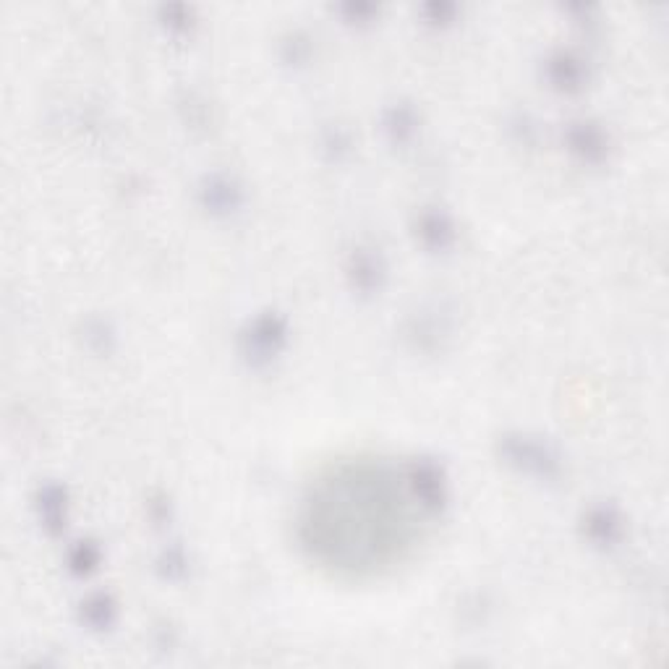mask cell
Masks as SVG:
<instances>
[{
	"instance_id": "obj_1",
	"label": "cell",
	"mask_w": 669,
	"mask_h": 669,
	"mask_svg": "<svg viewBox=\"0 0 669 669\" xmlns=\"http://www.w3.org/2000/svg\"><path fill=\"white\" fill-rule=\"evenodd\" d=\"M502 453L510 463H515L520 471L534 473L539 479H554L560 473V460L557 455L544 447L542 442H534L528 437H507L502 445Z\"/></svg>"
},
{
	"instance_id": "obj_2",
	"label": "cell",
	"mask_w": 669,
	"mask_h": 669,
	"mask_svg": "<svg viewBox=\"0 0 669 669\" xmlns=\"http://www.w3.org/2000/svg\"><path fill=\"white\" fill-rule=\"evenodd\" d=\"M286 345V322L280 317H259L246 333V356L251 361H270Z\"/></svg>"
},
{
	"instance_id": "obj_7",
	"label": "cell",
	"mask_w": 669,
	"mask_h": 669,
	"mask_svg": "<svg viewBox=\"0 0 669 669\" xmlns=\"http://www.w3.org/2000/svg\"><path fill=\"white\" fill-rule=\"evenodd\" d=\"M570 149L576 155H581L584 160L593 163V160H599L604 155V136H601L599 128L581 124L578 128H573V133H570Z\"/></svg>"
},
{
	"instance_id": "obj_10",
	"label": "cell",
	"mask_w": 669,
	"mask_h": 669,
	"mask_svg": "<svg viewBox=\"0 0 669 669\" xmlns=\"http://www.w3.org/2000/svg\"><path fill=\"white\" fill-rule=\"evenodd\" d=\"M97 560H100V552H97L92 544H82V546H77L74 554H71V568H74L77 573H89V570L97 568Z\"/></svg>"
},
{
	"instance_id": "obj_6",
	"label": "cell",
	"mask_w": 669,
	"mask_h": 669,
	"mask_svg": "<svg viewBox=\"0 0 669 669\" xmlns=\"http://www.w3.org/2000/svg\"><path fill=\"white\" fill-rule=\"evenodd\" d=\"M202 197H205V205L212 212H233V209L238 207V199H241L238 189L230 181H225V178H212V181H207L205 189H202Z\"/></svg>"
},
{
	"instance_id": "obj_5",
	"label": "cell",
	"mask_w": 669,
	"mask_h": 669,
	"mask_svg": "<svg viewBox=\"0 0 669 669\" xmlns=\"http://www.w3.org/2000/svg\"><path fill=\"white\" fill-rule=\"evenodd\" d=\"M585 528L591 542L596 544H615L620 536V518L607 510V507H596L588 518H585Z\"/></svg>"
},
{
	"instance_id": "obj_12",
	"label": "cell",
	"mask_w": 669,
	"mask_h": 669,
	"mask_svg": "<svg viewBox=\"0 0 669 669\" xmlns=\"http://www.w3.org/2000/svg\"><path fill=\"white\" fill-rule=\"evenodd\" d=\"M181 565H183V557H178V554H167V557H165V573H167V576H175V573L181 570Z\"/></svg>"
},
{
	"instance_id": "obj_4",
	"label": "cell",
	"mask_w": 669,
	"mask_h": 669,
	"mask_svg": "<svg viewBox=\"0 0 669 669\" xmlns=\"http://www.w3.org/2000/svg\"><path fill=\"white\" fill-rule=\"evenodd\" d=\"M418 233L423 238V244L429 249H447L455 238L453 233V225L445 214L439 212H426L421 220H418Z\"/></svg>"
},
{
	"instance_id": "obj_9",
	"label": "cell",
	"mask_w": 669,
	"mask_h": 669,
	"mask_svg": "<svg viewBox=\"0 0 669 669\" xmlns=\"http://www.w3.org/2000/svg\"><path fill=\"white\" fill-rule=\"evenodd\" d=\"M63 492L60 489H44L40 497V510H42V518H44V523L47 526H60V520H63Z\"/></svg>"
},
{
	"instance_id": "obj_3",
	"label": "cell",
	"mask_w": 669,
	"mask_h": 669,
	"mask_svg": "<svg viewBox=\"0 0 669 669\" xmlns=\"http://www.w3.org/2000/svg\"><path fill=\"white\" fill-rule=\"evenodd\" d=\"M118 620V604L108 593H92L82 601V623L94 633H105Z\"/></svg>"
},
{
	"instance_id": "obj_11",
	"label": "cell",
	"mask_w": 669,
	"mask_h": 669,
	"mask_svg": "<svg viewBox=\"0 0 669 669\" xmlns=\"http://www.w3.org/2000/svg\"><path fill=\"white\" fill-rule=\"evenodd\" d=\"M387 128L395 139H406L411 131H414V116L406 113V110H395L387 121Z\"/></svg>"
},
{
	"instance_id": "obj_8",
	"label": "cell",
	"mask_w": 669,
	"mask_h": 669,
	"mask_svg": "<svg viewBox=\"0 0 669 669\" xmlns=\"http://www.w3.org/2000/svg\"><path fill=\"white\" fill-rule=\"evenodd\" d=\"M351 278H353L359 291H375V288H379V280H382V267H379L375 256L356 254L353 264H351Z\"/></svg>"
}]
</instances>
